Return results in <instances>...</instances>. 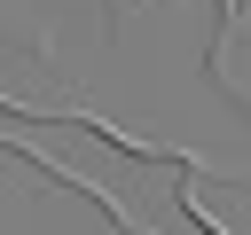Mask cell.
I'll return each mask as SVG.
<instances>
[{
    "mask_svg": "<svg viewBox=\"0 0 251 235\" xmlns=\"http://www.w3.org/2000/svg\"><path fill=\"white\" fill-rule=\"evenodd\" d=\"M220 16H227V24H243V16H251V0H220Z\"/></svg>",
    "mask_w": 251,
    "mask_h": 235,
    "instance_id": "cell-1",
    "label": "cell"
},
{
    "mask_svg": "<svg viewBox=\"0 0 251 235\" xmlns=\"http://www.w3.org/2000/svg\"><path fill=\"white\" fill-rule=\"evenodd\" d=\"M110 8H126V16H133V8H141V0H110Z\"/></svg>",
    "mask_w": 251,
    "mask_h": 235,
    "instance_id": "cell-2",
    "label": "cell"
}]
</instances>
